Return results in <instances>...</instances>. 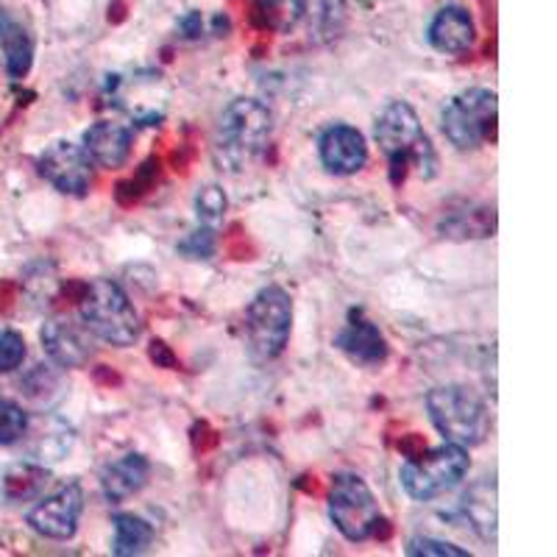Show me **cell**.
<instances>
[{
    "label": "cell",
    "mask_w": 557,
    "mask_h": 557,
    "mask_svg": "<svg viewBox=\"0 0 557 557\" xmlns=\"http://www.w3.org/2000/svg\"><path fill=\"white\" fill-rule=\"evenodd\" d=\"M374 137L387 159L393 187L405 184L410 173L421 178H432L437 173L435 148L418 121L416 109L407 101H393L382 109L376 117Z\"/></svg>",
    "instance_id": "1"
},
{
    "label": "cell",
    "mask_w": 557,
    "mask_h": 557,
    "mask_svg": "<svg viewBox=\"0 0 557 557\" xmlns=\"http://www.w3.org/2000/svg\"><path fill=\"white\" fill-rule=\"evenodd\" d=\"M28 412L12 399L0 396V446H12L26 437Z\"/></svg>",
    "instance_id": "25"
},
{
    "label": "cell",
    "mask_w": 557,
    "mask_h": 557,
    "mask_svg": "<svg viewBox=\"0 0 557 557\" xmlns=\"http://www.w3.org/2000/svg\"><path fill=\"white\" fill-rule=\"evenodd\" d=\"M330 519L351 544L374 539L385 524L374 491L357 474H335L330 487Z\"/></svg>",
    "instance_id": "8"
},
{
    "label": "cell",
    "mask_w": 557,
    "mask_h": 557,
    "mask_svg": "<svg viewBox=\"0 0 557 557\" xmlns=\"http://www.w3.org/2000/svg\"><path fill=\"white\" fill-rule=\"evenodd\" d=\"M226 207H228V198L218 184H207V187H201V190L196 193V218L201 226L207 228L221 226L223 218H226Z\"/></svg>",
    "instance_id": "24"
},
{
    "label": "cell",
    "mask_w": 557,
    "mask_h": 557,
    "mask_svg": "<svg viewBox=\"0 0 557 557\" xmlns=\"http://www.w3.org/2000/svg\"><path fill=\"white\" fill-rule=\"evenodd\" d=\"M293 332L290 293L278 285L262 287L246 310V343L253 360L271 362L287 348Z\"/></svg>",
    "instance_id": "6"
},
{
    "label": "cell",
    "mask_w": 557,
    "mask_h": 557,
    "mask_svg": "<svg viewBox=\"0 0 557 557\" xmlns=\"http://www.w3.org/2000/svg\"><path fill=\"white\" fill-rule=\"evenodd\" d=\"M39 337H42L45 355L51 357L53 366H59L62 371L84 368L89 357H92V351H96L92 348V335L84 330V323L78 326V323L64 321V318H53V321L45 323Z\"/></svg>",
    "instance_id": "12"
},
{
    "label": "cell",
    "mask_w": 557,
    "mask_h": 557,
    "mask_svg": "<svg viewBox=\"0 0 557 557\" xmlns=\"http://www.w3.org/2000/svg\"><path fill=\"white\" fill-rule=\"evenodd\" d=\"M59 371H62L59 366H37L32 374L26 376V382H20V387H23V393H26L32 401H37V405H53V401L64 396V382Z\"/></svg>",
    "instance_id": "22"
},
{
    "label": "cell",
    "mask_w": 557,
    "mask_h": 557,
    "mask_svg": "<svg viewBox=\"0 0 557 557\" xmlns=\"http://www.w3.org/2000/svg\"><path fill=\"white\" fill-rule=\"evenodd\" d=\"M426 39H430V45L437 53H446V57H462V53H469L471 48H474V39H476V28L469 9H462V7L441 9V12L432 17Z\"/></svg>",
    "instance_id": "15"
},
{
    "label": "cell",
    "mask_w": 557,
    "mask_h": 557,
    "mask_svg": "<svg viewBox=\"0 0 557 557\" xmlns=\"http://www.w3.org/2000/svg\"><path fill=\"white\" fill-rule=\"evenodd\" d=\"M78 315H82L84 330L109 346H132L143 332L137 310L112 278H92L84 287L82 298H78Z\"/></svg>",
    "instance_id": "4"
},
{
    "label": "cell",
    "mask_w": 557,
    "mask_h": 557,
    "mask_svg": "<svg viewBox=\"0 0 557 557\" xmlns=\"http://www.w3.org/2000/svg\"><path fill=\"white\" fill-rule=\"evenodd\" d=\"M460 513L485 544H496V521H499V513H496L494 476H485V480L474 482V485L462 494Z\"/></svg>",
    "instance_id": "17"
},
{
    "label": "cell",
    "mask_w": 557,
    "mask_h": 557,
    "mask_svg": "<svg viewBox=\"0 0 557 557\" xmlns=\"http://www.w3.org/2000/svg\"><path fill=\"white\" fill-rule=\"evenodd\" d=\"M262 23L276 34H290L305 17V0H253Z\"/></svg>",
    "instance_id": "23"
},
{
    "label": "cell",
    "mask_w": 557,
    "mask_h": 557,
    "mask_svg": "<svg viewBox=\"0 0 557 557\" xmlns=\"http://www.w3.org/2000/svg\"><path fill=\"white\" fill-rule=\"evenodd\" d=\"M499 98L494 89L471 87L446 103L441 114V128L457 151H476L496 137Z\"/></svg>",
    "instance_id": "7"
},
{
    "label": "cell",
    "mask_w": 557,
    "mask_h": 557,
    "mask_svg": "<svg viewBox=\"0 0 557 557\" xmlns=\"http://www.w3.org/2000/svg\"><path fill=\"white\" fill-rule=\"evenodd\" d=\"M335 346L357 366L376 368L387 360V341L374 321H368L362 312H351L335 337Z\"/></svg>",
    "instance_id": "13"
},
{
    "label": "cell",
    "mask_w": 557,
    "mask_h": 557,
    "mask_svg": "<svg viewBox=\"0 0 557 557\" xmlns=\"http://www.w3.org/2000/svg\"><path fill=\"white\" fill-rule=\"evenodd\" d=\"M26 360V341L14 330H0V374L17 371Z\"/></svg>",
    "instance_id": "26"
},
{
    "label": "cell",
    "mask_w": 557,
    "mask_h": 557,
    "mask_svg": "<svg viewBox=\"0 0 557 557\" xmlns=\"http://www.w3.org/2000/svg\"><path fill=\"white\" fill-rule=\"evenodd\" d=\"M134 132L123 123L98 121L84 132V153L89 157L92 165H101L107 171L123 168L132 157Z\"/></svg>",
    "instance_id": "14"
},
{
    "label": "cell",
    "mask_w": 557,
    "mask_h": 557,
    "mask_svg": "<svg viewBox=\"0 0 557 557\" xmlns=\"http://www.w3.org/2000/svg\"><path fill=\"white\" fill-rule=\"evenodd\" d=\"M32 432V430H26ZM32 446H28V460H37L42 466H51V462L64 460L76 444V432L73 426L64 424L62 418L57 416H42L34 424L32 432Z\"/></svg>",
    "instance_id": "19"
},
{
    "label": "cell",
    "mask_w": 557,
    "mask_h": 557,
    "mask_svg": "<svg viewBox=\"0 0 557 557\" xmlns=\"http://www.w3.org/2000/svg\"><path fill=\"white\" fill-rule=\"evenodd\" d=\"M37 171L62 196L84 198L92 187V162L82 146H73L64 139L39 153Z\"/></svg>",
    "instance_id": "10"
},
{
    "label": "cell",
    "mask_w": 557,
    "mask_h": 557,
    "mask_svg": "<svg viewBox=\"0 0 557 557\" xmlns=\"http://www.w3.org/2000/svg\"><path fill=\"white\" fill-rule=\"evenodd\" d=\"M84 513V487L78 482H64L51 496H39L28 513V524L42 539L70 541L76 535Z\"/></svg>",
    "instance_id": "9"
},
{
    "label": "cell",
    "mask_w": 557,
    "mask_h": 557,
    "mask_svg": "<svg viewBox=\"0 0 557 557\" xmlns=\"http://www.w3.org/2000/svg\"><path fill=\"white\" fill-rule=\"evenodd\" d=\"M151 357H153V360H159V362H165V366H173V357L168 355V351H165V346H162V343H153V348H151Z\"/></svg>",
    "instance_id": "30"
},
{
    "label": "cell",
    "mask_w": 557,
    "mask_h": 557,
    "mask_svg": "<svg viewBox=\"0 0 557 557\" xmlns=\"http://www.w3.org/2000/svg\"><path fill=\"white\" fill-rule=\"evenodd\" d=\"M273 132V114L257 98H237L223 109L215 132L218 165L243 173L265 153Z\"/></svg>",
    "instance_id": "2"
},
{
    "label": "cell",
    "mask_w": 557,
    "mask_h": 557,
    "mask_svg": "<svg viewBox=\"0 0 557 557\" xmlns=\"http://www.w3.org/2000/svg\"><path fill=\"white\" fill-rule=\"evenodd\" d=\"M321 165L335 176H355L368 162V143L360 128L348 123H335L318 139Z\"/></svg>",
    "instance_id": "11"
},
{
    "label": "cell",
    "mask_w": 557,
    "mask_h": 557,
    "mask_svg": "<svg viewBox=\"0 0 557 557\" xmlns=\"http://www.w3.org/2000/svg\"><path fill=\"white\" fill-rule=\"evenodd\" d=\"M318 12H315V32L321 37H335V32L341 28V20H343V9L346 3L343 0H318Z\"/></svg>",
    "instance_id": "29"
},
{
    "label": "cell",
    "mask_w": 557,
    "mask_h": 557,
    "mask_svg": "<svg viewBox=\"0 0 557 557\" xmlns=\"http://www.w3.org/2000/svg\"><path fill=\"white\" fill-rule=\"evenodd\" d=\"M178 251L187 257V260H209L215 253V228L201 226L198 232H193L190 237H184L178 243Z\"/></svg>",
    "instance_id": "28"
},
{
    "label": "cell",
    "mask_w": 557,
    "mask_h": 557,
    "mask_svg": "<svg viewBox=\"0 0 557 557\" xmlns=\"http://www.w3.org/2000/svg\"><path fill=\"white\" fill-rule=\"evenodd\" d=\"M148 476H151V462L137 451H128V455L107 462L101 471L103 499L109 505H121V502L132 499L148 485Z\"/></svg>",
    "instance_id": "16"
},
{
    "label": "cell",
    "mask_w": 557,
    "mask_h": 557,
    "mask_svg": "<svg viewBox=\"0 0 557 557\" xmlns=\"http://www.w3.org/2000/svg\"><path fill=\"white\" fill-rule=\"evenodd\" d=\"M426 412L446 444H457L462 449L485 444V437L491 435V426H494L485 399L466 385L432 387L426 393Z\"/></svg>",
    "instance_id": "3"
},
{
    "label": "cell",
    "mask_w": 557,
    "mask_h": 557,
    "mask_svg": "<svg viewBox=\"0 0 557 557\" xmlns=\"http://www.w3.org/2000/svg\"><path fill=\"white\" fill-rule=\"evenodd\" d=\"M0 51L7 59V73L14 82L28 76L34 64V37L20 20H14L3 9H0Z\"/></svg>",
    "instance_id": "20"
},
{
    "label": "cell",
    "mask_w": 557,
    "mask_h": 557,
    "mask_svg": "<svg viewBox=\"0 0 557 557\" xmlns=\"http://www.w3.org/2000/svg\"><path fill=\"white\" fill-rule=\"evenodd\" d=\"M407 555L418 557V555H435V557H471L469 549H460L457 544H449V541L432 539V535H418L407 544Z\"/></svg>",
    "instance_id": "27"
},
{
    "label": "cell",
    "mask_w": 557,
    "mask_h": 557,
    "mask_svg": "<svg viewBox=\"0 0 557 557\" xmlns=\"http://www.w3.org/2000/svg\"><path fill=\"white\" fill-rule=\"evenodd\" d=\"M471 469L469 449L457 444L437 446V449L421 451L401 466L399 482L405 494L416 502H432L437 496L449 494L451 487L460 485Z\"/></svg>",
    "instance_id": "5"
},
{
    "label": "cell",
    "mask_w": 557,
    "mask_h": 557,
    "mask_svg": "<svg viewBox=\"0 0 557 557\" xmlns=\"http://www.w3.org/2000/svg\"><path fill=\"white\" fill-rule=\"evenodd\" d=\"M51 482L48 466L37 460H17L0 474V494L9 505H23V502H37Z\"/></svg>",
    "instance_id": "18"
},
{
    "label": "cell",
    "mask_w": 557,
    "mask_h": 557,
    "mask_svg": "<svg viewBox=\"0 0 557 557\" xmlns=\"http://www.w3.org/2000/svg\"><path fill=\"white\" fill-rule=\"evenodd\" d=\"M114 524V544L112 555L114 557H134L148 552V546L153 544V527L146 519L132 513H117L112 519Z\"/></svg>",
    "instance_id": "21"
}]
</instances>
